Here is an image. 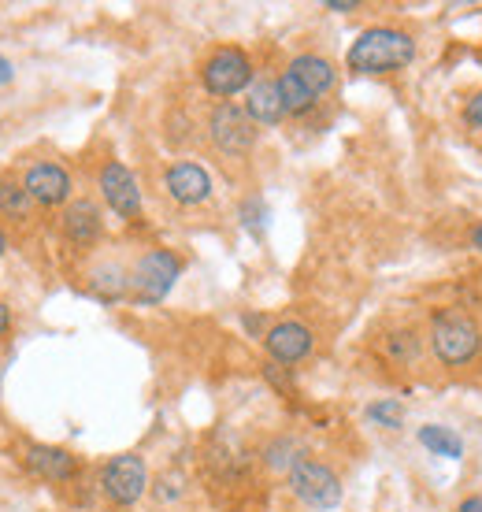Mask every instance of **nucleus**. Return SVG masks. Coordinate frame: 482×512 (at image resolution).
<instances>
[{
    "label": "nucleus",
    "instance_id": "nucleus-22",
    "mask_svg": "<svg viewBox=\"0 0 482 512\" xmlns=\"http://www.w3.org/2000/svg\"><path fill=\"white\" fill-rule=\"evenodd\" d=\"M264 372H267V379H271V383L279 386V390H293V383H290V375L282 372V368H279V364H275V360H271V364H267Z\"/></svg>",
    "mask_w": 482,
    "mask_h": 512
},
{
    "label": "nucleus",
    "instance_id": "nucleus-1",
    "mask_svg": "<svg viewBox=\"0 0 482 512\" xmlns=\"http://www.w3.org/2000/svg\"><path fill=\"white\" fill-rule=\"evenodd\" d=\"M416 56V41L408 38L405 30L394 26H375L364 30L349 49V71L356 75H386V71H401L412 64Z\"/></svg>",
    "mask_w": 482,
    "mask_h": 512
},
{
    "label": "nucleus",
    "instance_id": "nucleus-26",
    "mask_svg": "<svg viewBox=\"0 0 482 512\" xmlns=\"http://www.w3.org/2000/svg\"><path fill=\"white\" fill-rule=\"evenodd\" d=\"M457 512H482V498H464Z\"/></svg>",
    "mask_w": 482,
    "mask_h": 512
},
{
    "label": "nucleus",
    "instance_id": "nucleus-2",
    "mask_svg": "<svg viewBox=\"0 0 482 512\" xmlns=\"http://www.w3.org/2000/svg\"><path fill=\"white\" fill-rule=\"evenodd\" d=\"M431 346H434V353H438L442 364L460 368V364H468V360L479 353L482 334H479V327H475L471 316H464V312H457V308H445V312L434 316Z\"/></svg>",
    "mask_w": 482,
    "mask_h": 512
},
{
    "label": "nucleus",
    "instance_id": "nucleus-19",
    "mask_svg": "<svg viewBox=\"0 0 482 512\" xmlns=\"http://www.w3.org/2000/svg\"><path fill=\"white\" fill-rule=\"evenodd\" d=\"M401 401H397V397H386V401H375V405H371L368 409V416L375 423H382V427H401Z\"/></svg>",
    "mask_w": 482,
    "mask_h": 512
},
{
    "label": "nucleus",
    "instance_id": "nucleus-29",
    "mask_svg": "<svg viewBox=\"0 0 482 512\" xmlns=\"http://www.w3.org/2000/svg\"><path fill=\"white\" fill-rule=\"evenodd\" d=\"M0 379H4V368H0Z\"/></svg>",
    "mask_w": 482,
    "mask_h": 512
},
{
    "label": "nucleus",
    "instance_id": "nucleus-17",
    "mask_svg": "<svg viewBox=\"0 0 482 512\" xmlns=\"http://www.w3.org/2000/svg\"><path fill=\"white\" fill-rule=\"evenodd\" d=\"M30 208H34V197L26 193L23 182L0 179V212H4V216L26 219V216H30Z\"/></svg>",
    "mask_w": 482,
    "mask_h": 512
},
{
    "label": "nucleus",
    "instance_id": "nucleus-15",
    "mask_svg": "<svg viewBox=\"0 0 482 512\" xmlns=\"http://www.w3.org/2000/svg\"><path fill=\"white\" fill-rule=\"evenodd\" d=\"M104 223H101V208L93 201H75V205L64 212V234L67 242L75 245H93L101 238Z\"/></svg>",
    "mask_w": 482,
    "mask_h": 512
},
{
    "label": "nucleus",
    "instance_id": "nucleus-10",
    "mask_svg": "<svg viewBox=\"0 0 482 512\" xmlns=\"http://www.w3.org/2000/svg\"><path fill=\"white\" fill-rule=\"evenodd\" d=\"M26 468L30 475H38V479H49V483H67V479H75L78 475V457L71 449H60V446H26Z\"/></svg>",
    "mask_w": 482,
    "mask_h": 512
},
{
    "label": "nucleus",
    "instance_id": "nucleus-8",
    "mask_svg": "<svg viewBox=\"0 0 482 512\" xmlns=\"http://www.w3.org/2000/svg\"><path fill=\"white\" fill-rule=\"evenodd\" d=\"M101 197L108 201L115 216L123 219H138L141 216V190H138V179H134V171L127 164H104L101 171Z\"/></svg>",
    "mask_w": 482,
    "mask_h": 512
},
{
    "label": "nucleus",
    "instance_id": "nucleus-23",
    "mask_svg": "<svg viewBox=\"0 0 482 512\" xmlns=\"http://www.w3.org/2000/svg\"><path fill=\"white\" fill-rule=\"evenodd\" d=\"M330 12H356V0H327Z\"/></svg>",
    "mask_w": 482,
    "mask_h": 512
},
{
    "label": "nucleus",
    "instance_id": "nucleus-14",
    "mask_svg": "<svg viewBox=\"0 0 482 512\" xmlns=\"http://www.w3.org/2000/svg\"><path fill=\"white\" fill-rule=\"evenodd\" d=\"M245 112L253 123H264V127H275L286 116V104H282L279 82H253L249 86V101H245Z\"/></svg>",
    "mask_w": 482,
    "mask_h": 512
},
{
    "label": "nucleus",
    "instance_id": "nucleus-9",
    "mask_svg": "<svg viewBox=\"0 0 482 512\" xmlns=\"http://www.w3.org/2000/svg\"><path fill=\"white\" fill-rule=\"evenodd\" d=\"M26 193L34 197V205H64L71 197V175L60 164H34L23 175Z\"/></svg>",
    "mask_w": 482,
    "mask_h": 512
},
{
    "label": "nucleus",
    "instance_id": "nucleus-28",
    "mask_svg": "<svg viewBox=\"0 0 482 512\" xmlns=\"http://www.w3.org/2000/svg\"><path fill=\"white\" fill-rule=\"evenodd\" d=\"M4 249H8V238H4V231H0V256H4Z\"/></svg>",
    "mask_w": 482,
    "mask_h": 512
},
{
    "label": "nucleus",
    "instance_id": "nucleus-4",
    "mask_svg": "<svg viewBox=\"0 0 482 512\" xmlns=\"http://www.w3.org/2000/svg\"><path fill=\"white\" fill-rule=\"evenodd\" d=\"M178 271H182V260H178L171 249H149V253L138 260V268L130 271V294L138 305H156L164 301L167 290L175 286Z\"/></svg>",
    "mask_w": 482,
    "mask_h": 512
},
{
    "label": "nucleus",
    "instance_id": "nucleus-7",
    "mask_svg": "<svg viewBox=\"0 0 482 512\" xmlns=\"http://www.w3.org/2000/svg\"><path fill=\"white\" fill-rule=\"evenodd\" d=\"M208 130H212V141H216L219 153L227 156H245L256 145V123L249 119L245 108L223 101L208 119Z\"/></svg>",
    "mask_w": 482,
    "mask_h": 512
},
{
    "label": "nucleus",
    "instance_id": "nucleus-18",
    "mask_svg": "<svg viewBox=\"0 0 482 512\" xmlns=\"http://www.w3.org/2000/svg\"><path fill=\"white\" fill-rule=\"evenodd\" d=\"M279 93H282V104H286V116H305L308 108L316 104V97H312V93H308L293 75L279 78Z\"/></svg>",
    "mask_w": 482,
    "mask_h": 512
},
{
    "label": "nucleus",
    "instance_id": "nucleus-21",
    "mask_svg": "<svg viewBox=\"0 0 482 512\" xmlns=\"http://www.w3.org/2000/svg\"><path fill=\"white\" fill-rule=\"evenodd\" d=\"M464 119H468L475 130H482V93H475V97L468 101V108H464Z\"/></svg>",
    "mask_w": 482,
    "mask_h": 512
},
{
    "label": "nucleus",
    "instance_id": "nucleus-13",
    "mask_svg": "<svg viewBox=\"0 0 482 512\" xmlns=\"http://www.w3.org/2000/svg\"><path fill=\"white\" fill-rule=\"evenodd\" d=\"M286 75L297 78V82H301V86H305L316 101L330 90V86H334V78H338V75H334V64H330V60H323V56H316V52L297 56V60L286 67Z\"/></svg>",
    "mask_w": 482,
    "mask_h": 512
},
{
    "label": "nucleus",
    "instance_id": "nucleus-5",
    "mask_svg": "<svg viewBox=\"0 0 482 512\" xmlns=\"http://www.w3.org/2000/svg\"><path fill=\"white\" fill-rule=\"evenodd\" d=\"M290 490L305 501L308 509H316V512L334 509V505L342 501V479L330 472L327 464L308 461V457H301V461L290 468Z\"/></svg>",
    "mask_w": 482,
    "mask_h": 512
},
{
    "label": "nucleus",
    "instance_id": "nucleus-11",
    "mask_svg": "<svg viewBox=\"0 0 482 512\" xmlns=\"http://www.w3.org/2000/svg\"><path fill=\"white\" fill-rule=\"evenodd\" d=\"M167 193H171V201H178V205H201V201H208V193H212V179H208V171L201 164L178 160V164L167 167Z\"/></svg>",
    "mask_w": 482,
    "mask_h": 512
},
{
    "label": "nucleus",
    "instance_id": "nucleus-6",
    "mask_svg": "<svg viewBox=\"0 0 482 512\" xmlns=\"http://www.w3.org/2000/svg\"><path fill=\"white\" fill-rule=\"evenodd\" d=\"M145 487H149V468H145V461H141L138 453H119V457H112V461L104 464L101 490L104 498L112 501V505H119V509L138 505Z\"/></svg>",
    "mask_w": 482,
    "mask_h": 512
},
{
    "label": "nucleus",
    "instance_id": "nucleus-12",
    "mask_svg": "<svg viewBox=\"0 0 482 512\" xmlns=\"http://www.w3.org/2000/svg\"><path fill=\"white\" fill-rule=\"evenodd\" d=\"M267 353L275 364H297V360H305L312 353V331H308L305 323H275L264 338Z\"/></svg>",
    "mask_w": 482,
    "mask_h": 512
},
{
    "label": "nucleus",
    "instance_id": "nucleus-27",
    "mask_svg": "<svg viewBox=\"0 0 482 512\" xmlns=\"http://www.w3.org/2000/svg\"><path fill=\"white\" fill-rule=\"evenodd\" d=\"M471 245H475V249L482 253V227H475V234H471Z\"/></svg>",
    "mask_w": 482,
    "mask_h": 512
},
{
    "label": "nucleus",
    "instance_id": "nucleus-16",
    "mask_svg": "<svg viewBox=\"0 0 482 512\" xmlns=\"http://www.w3.org/2000/svg\"><path fill=\"white\" fill-rule=\"evenodd\" d=\"M419 442L431 449L434 457H449V461H457L460 453H464V442H460V435H453L449 427H434V423L419 427Z\"/></svg>",
    "mask_w": 482,
    "mask_h": 512
},
{
    "label": "nucleus",
    "instance_id": "nucleus-3",
    "mask_svg": "<svg viewBox=\"0 0 482 512\" xmlns=\"http://www.w3.org/2000/svg\"><path fill=\"white\" fill-rule=\"evenodd\" d=\"M201 82L212 97H234V93L253 86V60L238 49V45H223L216 49L201 67Z\"/></svg>",
    "mask_w": 482,
    "mask_h": 512
},
{
    "label": "nucleus",
    "instance_id": "nucleus-24",
    "mask_svg": "<svg viewBox=\"0 0 482 512\" xmlns=\"http://www.w3.org/2000/svg\"><path fill=\"white\" fill-rule=\"evenodd\" d=\"M12 78H15L12 60H4V56H0V86H4V82H12Z\"/></svg>",
    "mask_w": 482,
    "mask_h": 512
},
{
    "label": "nucleus",
    "instance_id": "nucleus-25",
    "mask_svg": "<svg viewBox=\"0 0 482 512\" xmlns=\"http://www.w3.org/2000/svg\"><path fill=\"white\" fill-rule=\"evenodd\" d=\"M8 327H12V312H8V305L0 301V334H8Z\"/></svg>",
    "mask_w": 482,
    "mask_h": 512
},
{
    "label": "nucleus",
    "instance_id": "nucleus-20",
    "mask_svg": "<svg viewBox=\"0 0 482 512\" xmlns=\"http://www.w3.org/2000/svg\"><path fill=\"white\" fill-rule=\"evenodd\" d=\"M390 353H394L397 360H412L416 357V334L412 331L394 334V338H390Z\"/></svg>",
    "mask_w": 482,
    "mask_h": 512
}]
</instances>
